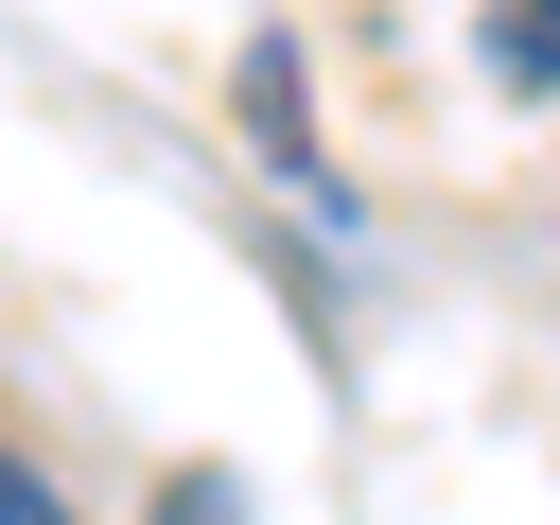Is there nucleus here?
<instances>
[{
  "label": "nucleus",
  "instance_id": "1",
  "mask_svg": "<svg viewBox=\"0 0 560 525\" xmlns=\"http://www.w3.org/2000/svg\"><path fill=\"white\" fill-rule=\"evenodd\" d=\"M228 88H245V140L280 158V192H298L315 228H350V175L315 158V88H298V35H245V70H228Z\"/></svg>",
  "mask_w": 560,
  "mask_h": 525
},
{
  "label": "nucleus",
  "instance_id": "2",
  "mask_svg": "<svg viewBox=\"0 0 560 525\" xmlns=\"http://www.w3.org/2000/svg\"><path fill=\"white\" fill-rule=\"evenodd\" d=\"M472 70H490V88H560V0H508V18H472Z\"/></svg>",
  "mask_w": 560,
  "mask_h": 525
},
{
  "label": "nucleus",
  "instance_id": "3",
  "mask_svg": "<svg viewBox=\"0 0 560 525\" xmlns=\"http://www.w3.org/2000/svg\"><path fill=\"white\" fill-rule=\"evenodd\" d=\"M140 525H262V508H245V472H228V455H175V472L140 490Z\"/></svg>",
  "mask_w": 560,
  "mask_h": 525
},
{
  "label": "nucleus",
  "instance_id": "4",
  "mask_svg": "<svg viewBox=\"0 0 560 525\" xmlns=\"http://www.w3.org/2000/svg\"><path fill=\"white\" fill-rule=\"evenodd\" d=\"M0 525H70V490H52L35 455H0Z\"/></svg>",
  "mask_w": 560,
  "mask_h": 525
}]
</instances>
